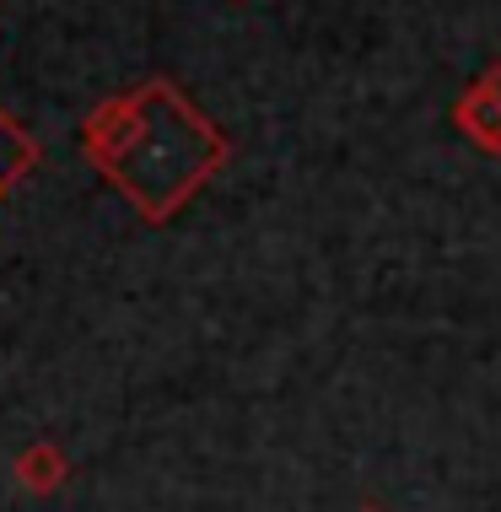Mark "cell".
<instances>
[{
  "mask_svg": "<svg viewBox=\"0 0 501 512\" xmlns=\"http://www.w3.org/2000/svg\"><path fill=\"white\" fill-rule=\"evenodd\" d=\"M151 130H157V98H151V87H146L141 98L103 108V114L87 124V146L108 168V178L124 184V195L141 205L151 221H162L221 162V141H216L211 124L200 114H189V108L173 114L162 141Z\"/></svg>",
  "mask_w": 501,
  "mask_h": 512,
  "instance_id": "6da1fadb",
  "label": "cell"
},
{
  "mask_svg": "<svg viewBox=\"0 0 501 512\" xmlns=\"http://www.w3.org/2000/svg\"><path fill=\"white\" fill-rule=\"evenodd\" d=\"M33 162H38V146L27 141V135H22L6 114H0V200L11 195V184H17V178L33 168Z\"/></svg>",
  "mask_w": 501,
  "mask_h": 512,
  "instance_id": "7a4b0ae2",
  "label": "cell"
},
{
  "mask_svg": "<svg viewBox=\"0 0 501 512\" xmlns=\"http://www.w3.org/2000/svg\"><path fill=\"white\" fill-rule=\"evenodd\" d=\"M17 475H22L27 491H54L65 480V459L54 448H27L17 459Z\"/></svg>",
  "mask_w": 501,
  "mask_h": 512,
  "instance_id": "3957f363",
  "label": "cell"
},
{
  "mask_svg": "<svg viewBox=\"0 0 501 512\" xmlns=\"http://www.w3.org/2000/svg\"><path fill=\"white\" fill-rule=\"evenodd\" d=\"M361 512H378V507H361Z\"/></svg>",
  "mask_w": 501,
  "mask_h": 512,
  "instance_id": "277c9868",
  "label": "cell"
}]
</instances>
